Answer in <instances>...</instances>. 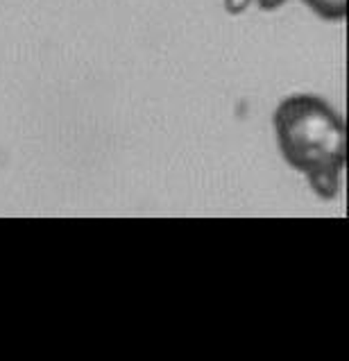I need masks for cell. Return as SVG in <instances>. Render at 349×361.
I'll return each instance as SVG.
<instances>
[{"mask_svg": "<svg viewBox=\"0 0 349 361\" xmlns=\"http://www.w3.org/2000/svg\"><path fill=\"white\" fill-rule=\"evenodd\" d=\"M272 123L286 161L306 175L322 200L336 198L347 141L343 118L334 107L317 96L297 94L279 102Z\"/></svg>", "mask_w": 349, "mask_h": 361, "instance_id": "1", "label": "cell"}, {"mask_svg": "<svg viewBox=\"0 0 349 361\" xmlns=\"http://www.w3.org/2000/svg\"><path fill=\"white\" fill-rule=\"evenodd\" d=\"M304 3L326 20H343L347 14V0H304Z\"/></svg>", "mask_w": 349, "mask_h": 361, "instance_id": "2", "label": "cell"}, {"mask_svg": "<svg viewBox=\"0 0 349 361\" xmlns=\"http://www.w3.org/2000/svg\"><path fill=\"white\" fill-rule=\"evenodd\" d=\"M248 3H250V0H227V5H229L231 12H239V9H243Z\"/></svg>", "mask_w": 349, "mask_h": 361, "instance_id": "3", "label": "cell"}]
</instances>
